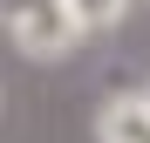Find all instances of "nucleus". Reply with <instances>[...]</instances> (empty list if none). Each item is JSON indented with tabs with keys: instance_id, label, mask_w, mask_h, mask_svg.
<instances>
[{
	"instance_id": "obj_1",
	"label": "nucleus",
	"mask_w": 150,
	"mask_h": 143,
	"mask_svg": "<svg viewBox=\"0 0 150 143\" xmlns=\"http://www.w3.org/2000/svg\"><path fill=\"white\" fill-rule=\"evenodd\" d=\"M7 41L21 48L28 61H62V55H75L89 34L75 27V14H68V0H34L28 14L7 27Z\"/></svg>"
},
{
	"instance_id": "obj_2",
	"label": "nucleus",
	"mask_w": 150,
	"mask_h": 143,
	"mask_svg": "<svg viewBox=\"0 0 150 143\" xmlns=\"http://www.w3.org/2000/svg\"><path fill=\"white\" fill-rule=\"evenodd\" d=\"M96 143H150V102L137 89H116L96 109Z\"/></svg>"
},
{
	"instance_id": "obj_3",
	"label": "nucleus",
	"mask_w": 150,
	"mask_h": 143,
	"mask_svg": "<svg viewBox=\"0 0 150 143\" xmlns=\"http://www.w3.org/2000/svg\"><path fill=\"white\" fill-rule=\"evenodd\" d=\"M68 14H75L82 34H109V27L130 20V0H68Z\"/></svg>"
},
{
	"instance_id": "obj_4",
	"label": "nucleus",
	"mask_w": 150,
	"mask_h": 143,
	"mask_svg": "<svg viewBox=\"0 0 150 143\" xmlns=\"http://www.w3.org/2000/svg\"><path fill=\"white\" fill-rule=\"evenodd\" d=\"M28 7H34V0H0V27H14V20L28 14Z\"/></svg>"
},
{
	"instance_id": "obj_5",
	"label": "nucleus",
	"mask_w": 150,
	"mask_h": 143,
	"mask_svg": "<svg viewBox=\"0 0 150 143\" xmlns=\"http://www.w3.org/2000/svg\"><path fill=\"white\" fill-rule=\"evenodd\" d=\"M137 95H143V102H150V82H143V89H137Z\"/></svg>"
}]
</instances>
